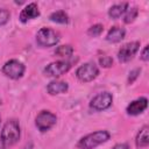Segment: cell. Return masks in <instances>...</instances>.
I'll use <instances>...</instances> for the list:
<instances>
[{
	"instance_id": "10",
	"label": "cell",
	"mask_w": 149,
	"mask_h": 149,
	"mask_svg": "<svg viewBox=\"0 0 149 149\" xmlns=\"http://www.w3.org/2000/svg\"><path fill=\"white\" fill-rule=\"evenodd\" d=\"M148 107V99L146 97H140L133 100L126 108V112L129 115H139L143 113Z\"/></svg>"
},
{
	"instance_id": "24",
	"label": "cell",
	"mask_w": 149,
	"mask_h": 149,
	"mask_svg": "<svg viewBox=\"0 0 149 149\" xmlns=\"http://www.w3.org/2000/svg\"><path fill=\"white\" fill-rule=\"evenodd\" d=\"M112 149H129V144L128 143H118Z\"/></svg>"
},
{
	"instance_id": "21",
	"label": "cell",
	"mask_w": 149,
	"mask_h": 149,
	"mask_svg": "<svg viewBox=\"0 0 149 149\" xmlns=\"http://www.w3.org/2000/svg\"><path fill=\"white\" fill-rule=\"evenodd\" d=\"M9 17H10V13L7 9L0 8V26L6 24L9 21Z\"/></svg>"
},
{
	"instance_id": "16",
	"label": "cell",
	"mask_w": 149,
	"mask_h": 149,
	"mask_svg": "<svg viewBox=\"0 0 149 149\" xmlns=\"http://www.w3.org/2000/svg\"><path fill=\"white\" fill-rule=\"evenodd\" d=\"M49 20L56 23H61V24H66L69 23V16L64 10H56L52 12L49 15Z\"/></svg>"
},
{
	"instance_id": "1",
	"label": "cell",
	"mask_w": 149,
	"mask_h": 149,
	"mask_svg": "<svg viewBox=\"0 0 149 149\" xmlns=\"http://www.w3.org/2000/svg\"><path fill=\"white\" fill-rule=\"evenodd\" d=\"M20 135H21V132H20L19 121L15 119L8 120L3 125L2 129H1V134H0L2 146L3 147H10V146L15 144L19 141Z\"/></svg>"
},
{
	"instance_id": "15",
	"label": "cell",
	"mask_w": 149,
	"mask_h": 149,
	"mask_svg": "<svg viewBox=\"0 0 149 149\" xmlns=\"http://www.w3.org/2000/svg\"><path fill=\"white\" fill-rule=\"evenodd\" d=\"M127 8H128V2H121V3L113 5L108 9V15L112 19H119L121 15H123L126 13Z\"/></svg>"
},
{
	"instance_id": "13",
	"label": "cell",
	"mask_w": 149,
	"mask_h": 149,
	"mask_svg": "<svg viewBox=\"0 0 149 149\" xmlns=\"http://www.w3.org/2000/svg\"><path fill=\"white\" fill-rule=\"evenodd\" d=\"M125 36H126V30L121 27L115 26V27H112L108 30V33L106 35V41H108L111 43H118L121 40H123Z\"/></svg>"
},
{
	"instance_id": "5",
	"label": "cell",
	"mask_w": 149,
	"mask_h": 149,
	"mask_svg": "<svg viewBox=\"0 0 149 149\" xmlns=\"http://www.w3.org/2000/svg\"><path fill=\"white\" fill-rule=\"evenodd\" d=\"M98 74H99V69L92 62L85 63L76 70V77L80 81H84V83H88V81L95 79L98 77Z\"/></svg>"
},
{
	"instance_id": "4",
	"label": "cell",
	"mask_w": 149,
	"mask_h": 149,
	"mask_svg": "<svg viewBox=\"0 0 149 149\" xmlns=\"http://www.w3.org/2000/svg\"><path fill=\"white\" fill-rule=\"evenodd\" d=\"M1 71L5 76H7L12 79H19L23 76V73L26 71V66L22 62L17 61V59H9L3 64Z\"/></svg>"
},
{
	"instance_id": "3",
	"label": "cell",
	"mask_w": 149,
	"mask_h": 149,
	"mask_svg": "<svg viewBox=\"0 0 149 149\" xmlns=\"http://www.w3.org/2000/svg\"><path fill=\"white\" fill-rule=\"evenodd\" d=\"M36 42L44 48L54 47L59 42V35L51 28H41L36 34Z\"/></svg>"
},
{
	"instance_id": "8",
	"label": "cell",
	"mask_w": 149,
	"mask_h": 149,
	"mask_svg": "<svg viewBox=\"0 0 149 149\" xmlns=\"http://www.w3.org/2000/svg\"><path fill=\"white\" fill-rule=\"evenodd\" d=\"M140 49V42L139 41H133V42H128L126 44H123L120 50L118 51V59L121 63H126L129 62L135 54L139 51Z\"/></svg>"
},
{
	"instance_id": "20",
	"label": "cell",
	"mask_w": 149,
	"mask_h": 149,
	"mask_svg": "<svg viewBox=\"0 0 149 149\" xmlns=\"http://www.w3.org/2000/svg\"><path fill=\"white\" fill-rule=\"evenodd\" d=\"M140 73H141V68H136V69L132 70V71L129 72V74H128V79H127L128 84H129V85L133 84V83L137 79V77H139Z\"/></svg>"
},
{
	"instance_id": "22",
	"label": "cell",
	"mask_w": 149,
	"mask_h": 149,
	"mask_svg": "<svg viewBox=\"0 0 149 149\" xmlns=\"http://www.w3.org/2000/svg\"><path fill=\"white\" fill-rule=\"evenodd\" d=\"M99 64L102 68H111L113 65V58L111 56H102L99 58Z\"/></svg>"
},
{
	"instance_id": "23",
	"label": "cell",
	"mask_w": 149,
	"mask_h": 149,
	"mask_svg": "<svg viewBox=\"0 0 149 149\" xmlns=\"http://www.w3.org/2000/svg\"><path fill=\"white\" fill-rule=\"evenodd\" d=\"M140 57H141V59L144 61V62H147V61L149 59V47H148V45H146V47L143 48V50H142Z\"/></svg>"
},
{
	"instance_id": "6",
	"label": "cell",
	"mask_w": 149,
	"mask_h": 149,
	"mask_svg": "<svg viewBox=\"0 0 149 149\" xmlns=\"http://www.w3.org/2000/svg\"><path fill=\"white\" fill-rule=\"evenodd\" d=\"M56 121L57 116L54 113H51L50 111H41L35 119V125L40 132L44 133L51 129L56 125Z\"/></svg>"
},
{
	"instance_id": "18",
	"label": "cell",
	"mask_w": 149,
	"mask_h": 149,
	"mask_svg": "<svg viewBox=\"0 0 149 149\" xmlns=\"http://www.w3.org/2000/svg\"><path fill=\"white\" fill-rule=\"evenodd\" d=\"M137 14H139L137 7H130V8L128 7L126 13H125V16H123V22L125 23H132L136 19Z\"/></svg>"
},
{
	"instance_id": "9",
	"label": "cell",
	"mask_w": 149,
	"mask_h": 149,
	"mask_svg": "<svg viewBox=\"0 0 149 149\" xmlns=\"http://www.w3.org/2000/svg\"><path fill=\"white\" fill-rule=\"evenodd\" d=\"M71 69V63L66 61H57L48 64L44 68V73L50 77H59L65 74Z\"/></svg>"
},
{
	"instance_id": "27",
	"label": "cell",
	"mask_w": 149,
	"mask_h": 149,
	"mask_svg": "<svg viewBox=\"0 0 149 149\" xmlns=\"http://www.w3.org/2000/svg\"><path fill=\"white\" fill-rule=\"evenodd\" d=\"M0 121H1V118H0Z\"/></svg>"
},
{
	"instance_id": "19",
	"label": "cell",
	"mask_w": 149,
	"mask_h": 149,
	"mask_svg": "<svg viewBox=\"0 0 149 149\" xmlns=\"http://www.w3.org/2000/svg\"><path fill=\"white\" fill-rule=\"evenodd\" d=\"M102 31H104V26L100 24V23H97V24H93V26H91V27L88 28L87 34H88L90 36H92V37H97V36H99Z\"/></svg>"
},
{
	"instance_id": "2",
	"label": "cell",
	"mask_w": 149,
	"mask_h": 149,
	"mask_svg": "<svg viewBox=\"0 0 149 149\" xmlns=\"http://www.w3.org/2000/svg\"><path fill=\"white\" fill-rule=\"evenodd\" d=\"M109 137L111 135L107 130H97L81 137L77 143V147L79 149H94L95 147L107 142Z\"/></svg>"
},
{
	"instance_id": "11",
	"label": "cell",
	"mask_w": 149,
	"mask_h": 149,
	"mask_svg": "<svg viewBox=\"0 0 149 149\" xmlns=\"http://www.w3.org/2000/svg\"><path fill=\"white\" fill-rule=\"evenodd\" d=\"M40 16V10H38V7L35 2H30L28 3L20 13V21L22 23H26L28 22L29 20H33V19H36Z\"/></svg>"
},
{
	"instance_id": "14",
	"label": "cell",
	"mask_w": 149,
	"mask_h": 149,
	"mask_svg": "<svg viewBox=\"0 0 149 149\" xmlns=\"http://www.w3.org/2000/svg\"><path fill=\"white\" fill-rule=\"evenodd\" d=\"M135 144H136L137 148L148 147V144H149V127L147 125L143 126L139 130V133L136 135V139H135Z\"/></svg>"
},
{
	"instance_id": "12",
	"label": "cell",
	"mask_w": 149,
	"mask_h": 149,
	"mask_svg": "<svg viewBox=\"0 0 149 149\" xmlns=\"http://www.w3.org/2000/svg\"><path fill=\"white\" fill-rule=\"evenodd\" d=\"M69 90V85L65 81H59V80H52L48 84L47 86V91L49 94L51 95H56V94H61V93H65Z\"/></svg>"
},
{
	"instance_id": "17",
	"label": "cell",
	"mask_w": 149,
	"mask_h": 149,
	"mask_svg": "<svg viewBox=\"0 0 149 149\" xmlns=\"http://www.w3.org/2000/svg\"><path fill=\"white\" fill-rule=\"evenodd\" d=\"M72 54H73V48L70 44L59 45L55 50V55H57L59 57H70Z\"/></svg>"
},
{
	"instance_id": "7",
	"label": "cell",
	"mask_w": 149,
	"mask_h": 149,
	"mask_svg": "<svg viewBox=\"0 0 149 149\" xmlns=\"http://www.w3.org/2000/svg\"><path fill=\"white\" fill-rule=\"evenodd\" d=\"M113 102V95L109 92H101L93 97L90 101V107L94 111H105L111 107Z\"/></svg>"
},
{
	"instance_id": "26",
	"label": "cell",
	"mask_w": 149,
	"mask_h": 149,
	"mask_svg": "<svg viewBox=\"0 0 149 149\" xmlns=\"http://www.w3.org/2000/svg\"><path fill=\"white\" fill-rule=\"evenodd\" d=\"M3 148H5V147H3V146H2V143H1V144H0V149H3Z\"/></svg>"
},
{
	"instance_id": "25",
	"label": "cell",
	"mask_w": 149,
	"mask_h": 149,
	"mask_svg": "<svg viewBox=\"0 0 149 149\" xmlns=\"http://www.w3.org/2000/svg\"><path fill=\"white\" fill-rule=\"evenodd\" d=\"M33 148V144L31 143H29V146H26V148L24 149H31Z\"/></svg>"
}]
</instances>
